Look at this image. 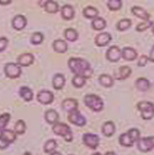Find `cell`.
I'll use <instances>...</instances> for the list:
<instances>
[{"label": "cell", "instance_id": "obj_2", "mask_svg": "<svg viewBox=\"0 0 154 155\" xmlns=\"http://www.w3.org/2000/svg\"><path fill=\"white\" fill-rule=\"evenodd\" d=\"M53 129V133L57 134V135H59V137H63L67 142H70L73 139V135H72V130L70 128L64 124V123H61V122H57L55 124H53L52 127Z\"/></svg>", "mask_w": 154, "mask_h": 155}, {"label": "cell", "instance_id": "obj_50", "mask_svg": "<svg viewBox=\"0 0 154 155\" xmlns=\"http://www.w3.org/2000/svg\"><path fill=\"white\" fill-rule=\"evenodd\" d=\"M24 155H32V154H31V153H28V151H26V153H25Z\"/></svg>", "mask_w": 154, "mask_h": 155}, {"label": "cell", "instance_id": "obj_39", "mask_svg": "<svg viewBox=\"0 0 154 155\" xmlns=\"http://www.w3.org/2000/svg\"><path fill=\"white\" fill-rule=\"evenodd\" d=\"M127 133H128V135L131 137V139H132L133 142H137V140L139 139V130H138V129L132 128V129H129Z\"/></svg>", "mask_w": 154, "mask_h": 155}, {"label": "cell", "instance_id": "obj_1", "mask_svg": "<svg viewBox=\"0 0 154 155\" xmlns=\"http://www.w3.org/2000/svg\"><path fill=\"white\" fill-rule=\"evenodd\" d=\"M68 64H69L70 70L78 76H82V78H85L86 79V78H90L91 74H92V69L85 59H80V58H70Z\"/></svg>", "mask_w": 154, "mask_h": 155}, {"label": "cell", "instance_id": "obj_36", "mask_svg": "<svg viewBox=\"0 0 154 155\" xmlns=\"http://www.w3.org/2000/svg\"><path fill=\"white\" fill-rule=\"evenodd\" d=\"M107 8L110 10H120L122 8V2L121 0H109L107 2Z\"/></svg>", "mask_w": 154, "mask_h": 155}, {"label": "cell", "instance_id": "obj_46", "mask_svg": "<svg viewBox=\"0 0 154 155\" xmlns=\"http://www.w3.org/2000/svg\"><path fill=\"white\" fill-rule=\"evenodd\" d=\"M105 155H117V154H116V153H113V151H107Z\"/></svg>", "mask_w": 154, "mask_h": 155}, {"label": "cell", "instance_id": "obj_3", "mask_svg": "<svg viewBox=\"0 0 154 155\" xmlns=\"http://www.w3.org/2000/svg\"><path fill=\"white\" fill-rule=\"evenodd\" d=\"M84 102L88 107H90L95 112H100L104 108V102L102 100L96 95H86L84 97Z\"/></svg>", "mask_w": 154, "mask_h": 155}, {"label": "cell", "instance_id": "obj_32", "mask_svg": "<svg viewBox=\"0 0 154 155\" xmlns=\"http://www.w3.org/2000/svg\"><path fill=\"white\" fill-rule=\"evenodd\" d=\"M14 132L16 133V135H17V134H24V133L26 132V124H25V121L18 120V121L16 122V124H15V129H14Z\"/></svg>", "mask_w": 154, "mask_h": 155}, {"label": "cell", "instance_id": "obj_30", "mask_svg": "<svg viewBox=\"0 0 154 155\" xmlns=\"http://www.w3.org/2000/svg\"><path fill=\"white\" fill-rule=\"evenodd\" d=\"M45 9H46V11L48 12V14H55L57 11L59 10V5L57 4L55 2H47L46 3V5H45Z\"/></svg>", "mask_w": 154, "mask_h": 155}, {"label": "cell", "instance_id": "obj_26", "mask_svg": "<svg viewBox=\"0 0 154 155\" xmlns=\"http://www.w3.org/2000/svg\"><path fill=\"white\" fill-rule=\"evenodd\" d=\"M99 83L105 87H111L113 85V79H112V76H110L107 74H102L99 78Z\"/></svg>", "mask_w": 154, "mask_h": 155}, {"label": "cell", "instance_id": "obj_19", "mask_svg": "<svg viewBox=\"0 0 154 155\" xmlns=\"http://www.w3.org/2000/svg\"><path fill=\"white\" fill-rule=\"evenodd\" d=\"M53 49L57 53H65L68 51V45L63 40H55L53 42Z\"/></svg>", "mask_w": 154, "mask_h": 155}, {"label": "cell", "instance_id": "obj_24", "mask_svg": "<svg viewBox=\"0 0 154 155\" xmlns=\"http://www.w3.org/2000/svg\"><path fill=\"white\" fill-rule=\"evenodd\" d=\"M20 95H21V97L25 100V101H32L33 99V92L30 87L27 86H22L20 89Z\"/></svg>", "mask_w": 154, "mask_h": 155}, {"label": "cell", "instance_id": "obj_4", "mask_svg": "<svg viewBox=\"0 0 154 155\" xmlns=\"http://www.w3.org/2000/svg\"><path fill=\"white\" fill-rule=\"evenodd\" d=\"M138 110L142 113L143 120H150L154 116V105L148 101H142L138 104Z\"/></svg>", "mask_w": 154, "mask_h": 155}, {"label": "cell", "instance_id": "obj_44", "mask_svg": "<svg viewBox=\"0 0 154 155\" xmlns=\"http://www.w3.org/2000/svg\"><path fill=\"white\" fill-rule=\"evenodd\" d=\"M148 61L154 62V46H153V48H152V51H150V54H149V57H148Z\"/></svg>", "mask_w": 154, "mask_h": 155}, {"label": "cell", "instance_id": "obj_51", "mask_svg": "<svg viewBox=\"0 0 154 155\" xmlns=\"http://www.w3.org/2000/svg\"><path fill=\"white\" fill-rule=\"evenodd\" d=\"M92 155H101V154H100V153H94Z\"/></svg>", "mask_w": 154, "mask_h": 155}, {"label": "cell", "instance_id": "obj_17", "mask_svg": "<svg viewBox=\"0 0 154 155\" xmlns=\"http://www.w3.org/2000/svg\"><path fill=\"white\" fill-rule=\"evenodd\" d=\"M132 14L134 16L142 18V20H144V21H149V14L144 9H142L139 6H133L132 8Z\"/></svg>", "mask_w": 154, "mask_h": 155}, {"label": "cell", "instance_id": "obj_52", "mask_svg": "<svg viewBox=\"0 0 154 155\" xmlns=\"http://www.w3.org/2000/svg\"><path fill=\"white\" fill-rule=\"evenodd\" d=\"M153 33H154V26H153Z\"/></svg>", "mask_w": 154, "mask_h": 155}, {"label": "cell", "instance_id": "obj_47", "mask_svg": "<svg viewBox=\"0 0 154 155\" xmlns=\"http://www.w3.org/2000/svg\"><path fill=\"white\" fill-rule=\"evenodd\" d=\"M46 3H47V2H38V4H40V5H42L43 8H45V5H46Z\"/></svg>", "mask_w": 154, "mask_h": 155}, {"label": "cell", "instance_id": "obj_35", "mask_svg": "<svg viewBox=\"0 0 154 155\" xmlns=\"http://www.w3.org/2000/svg\"><path fill=\"white\" fill-rule=\"evenodd\" d=\"M134 142L131 139V137L128 135V133H123L120 137V144H122L123 147H131Z\"/></svg>", "mask_w": 154, "mask_h": 155}, {"label": "cell", "instance_id": "obj_9", "mask_svg": "<svg viewBox=\"0 0 154 155\" xmlns=\"http://www.w3.org/2000/svg\"><path fill=\"white\" fill-rule=\"evenodd\" d=\"M106 57L110 62H117L120 58H121V51L117 46H112L107 49L106 52Z\"/></svg>", "mask_w": 154, "mask_h": 155}, {"label": "cell", "instance_id": "obj_48", "mask_svg": "<svg viewBox=\"0 0 154 155\" xmlns=\"http://www.w3.org/2000/svg\"><path fill=\"white\" fill-rule=\"evenodd\" d=\"M149 139H150V142H152V144L154 147V137H149Z\"/></svg>", "mask_w": 154, "mask_h": 155}, {"label": "cell", "instance_id": "obj_41", "mask_svg": "<svg viewBox=\"0 0 154 155\" xmlns=\"http://www.w3.org/2000/svg\"><path fill=\"white\" fill-rule=\"evenodd\" d=\"M150 25H152V22H150V21H144V22H142V24H139V25L137 26V31H139V32L146 31Z\"/></svg>", "mask_w": 154, "mask_h": 155}, {"label": "cell", "instance_id": "obj_16", "mask_svg": "<svg viewBox=\"0 0 154 155\" xmlns=\"http://www.w3.org/2000/svg\"><path fill=\"white\" fill-rule=\"evenodd\" d=\"M45 118L49 124H55L57 122H58L59 116H58V113H57L55 110H47L46 113H45Z\"/></svg>", "mask_w": 154, "mask_h": 155}, {"label": "cell", "instance_id": "obj_37", "mask_svg": "<svg viewBox=\"0 0 154 155\" xmlns=\"http://www.w3.org/2000/svg\"><path fill=\"white\" fill-rule=\"evenodd\" d=\"M131 24H132V22H131L129 18H123V20L119 21V24H117V30H119V31H126L127 28H129Z\"/></svg>", "mask_w": 154, "mask_h": 155}, {"label": "cell", "instance_id": "obj_11", "mask_svg": "<svg viewBox=\"0 0 154 155\" xmlns=\"http://www.w3.org/2000/svg\"><path fill=\"white\" fill-rule=\"evenodd\" d=\"M62 107L64 111L67 112H74V111H78V101L74 100V99H65L62 102Z\"/></svg>", "mask_w": 154, "mask_h": 155}, {"label": "cell", "instance_id": "obj_40", "mask_svg": "<svg viewBox=\"0 0 154 155\" xmlns=\"http://www.w3.org/2000/svg\"><path fill=\"white\" fill-rule=\"evenodd\" d=\"M8 43H9V41L6 37H0V52H4L6 49Z\"/></svg>", "mask_w": 154, "mask_h": 155}, {"label": "cell", "instance_id": "obj_29", "mask_svg": "<svg viewBox=\"0 0 154 155\" xmlns=\"http://www.w3.org/2000/svg\"><path fill=\"white\" fill-rule=\"evenodd\" d=\"M131 73H132V70H131L129 67H121L120 70H119L117 79H120V80H125V79H127V78L131 75Z\"/></svg>", "mask_w": 154, "mask_h": 155}, {"label": "cell", "instance_id": "obj_13", "mask_svg": "<svg viewBox=\"0 0 154 155\" xmlns=\"http://www.w3.org/2000/svg\"><path fill=\"white\" fill-rule=\"evenodd\" d=\"M111 40H112L111 35H110V33L104 32V33H100V35L96 36V38H95V43L98 45V46H100V47H104V46L109 45Z\"/></svg>", "mask_w": 154, "mask_h": 155}, {"label": "cell", "instance_id": "obj_12", "mask_svg": "<svg viewBox=\"0 0 154 155\" xmlns=\"http://www.w3.org/2000/svg\"><path fill=\"white\" fill-rule=\"evenodd\" d=\"M27 21H26V17L22 16V15H17L14 17V20H12V27L17 31H21L25 28Z\"/></svg>", "mask_w": 154, "mask_h": 155}, {"label": "cell", "instance_id": "obj_6", "mask_svg": "<svg viewBox=\"0 0 154 155\" xmlns=\"http://www.w3.org/2000/svg\"><path fill=\"white\" fill-rule=\"evenodd\" d=\"M83 142L86 147H89L90 149H96L100 143V138L98 137L96 134L92 133H85L84 137H83Z\"/></svg>", "mask_w": 154, "mask_h": 155}, {"label": "cell", "instance_id": "obj_20", "mask_svg": "<svg viewBox=\"0 0 154 155\" xmlns=\"http://www.w3.org/2000/svg\"><path fill=\"white\" fill-rule=\"evenodd\" d=\"M2 134H0V137H2L4 140H6L9 144L10 143H14L15 139H16V133L14 130H10V129H4L0 132Z\"/></svg>", "mask_w": 154, "mask_h": 155}, {"label": "cell", "instance_id": "obj_15", "mask_svg": "<svg viewBox=\"0 0 154 155\" xmlns=\"http://www.w3.org/2000/svg\"><path fill=\"white\" fill-rule=\"evenodd\" d=\"M121 57L126 61H134L137 58V52L131 47H126L123 51H121Z\"/></svg>", "mask_w": 154, "mask_h": 155}, {"label": "cell", "instance_id": "obj_42", "mask_svg": "<svg viewBox=\"0 0 154 155\" xmlns=\"http://www.w3.org/2000/svg\"><path fill=\"white\" fill-rule=\"evenodd\" d=\"M148 62V55H141L139 57V61H138V65L139 67H144Z\"/></svg>", "mask_w": 154, "mask_h": 155}, {"label": "cell", "instance_id": "obj_33", "mask_svg": "<svg viewBox=\"0 0 154 155\" xmlns=\"http://www.w3.org/2000/svg\"><path fill=\"white\" fill-rule=\"evenodd\" d=\"M10 117L11 116L9 113H3L2 116H0V132L6 129V126H8L9 121H10Z\"/></svg>", "mask_w": 154, "mask_h": 155}, {"label": "cell", "instance_id": "obj_10", "mask_svg": "<svg viewBox=\"0 0 154 155\" xmlns=\"http://www.w3.org/2000/svg\"><path fill=\"white\" fill-rule=\"evenodd\" d=\"M33 61H35V58L31 53H24L17 57V64L20 67H28L33 63Z\"/></svg>", "mask_w": 154, "mask_h": 155}, {"label": "cell", "instance_id": "obj_25", "mask_svg": "<svg viewBox=\"0 0 154 155\" xmlns=\"http://www.w3.org/2000/svg\"><path fill=\"white\" fill-rule=\"evenodd\" d=\"M62 16L64 20H72L74 17V9L70 5H64L62 8Z\"/></svg>", "mask_w": 154, "mask_h": 155}, {"label": "cell", "instance_id": "obj_23", "mask_svg": "<svg viewBox=\"0 0 154 155\" xmlns=\"http://www.w3.org/2000/svg\"><path fill=\"white\" fill-rule=\"evenodd\" d=\"M83 15L86 18H96V17H98V15H99V11H98V9L94 8V6H86L84 9V11H83Z\"/></svg>", "mask_w": 154, "mask_h": 155}, {"label": "cell", "instance_id": "obj_14", "mask_svg": "<svg viewBox=\"0 0 154 155\" xmlns=\"http://www.w3.org/2000/svg\"><path fill=\"white\" fill-rule=\"evenodd\" d=\"M137 143H138V149L141 151H144V153L146 151H149V150H152L154 148L149 138H139L137 140Z\"/></svg>", "mask_w": 154, "mask_h": 155}, {"label": "cell", "instance_id": "obj_21", "mask_svg": "<svg viewBox=\"0 0 154 155\" xmlns=\"http://www.w3.org/2000/svg\"><path fill=\"white\" fill-rule=\"evenodd\" d=\"M115 124H113V122H110V121H107V122H105L104 124H102V133L106 135V137H111V135L115 133Z\"/></svg>", "mask_w": 154, "mask_h": 155}, {"label": "cell", "instance_id": "obj_28", "mask_svg": "<svg viewBox=\"0 0 154 155\" xmlns=\"http://www.w3.org/2000/svg\"><path fill=\"white\" fill-rule=\"evenodd\" d=\"M136 86L139 91H147L149 89L150 84L146 78H139V79H137V81H136Z\"/></svg>", "mask_w": 154, "mask_h": 155}, {"label": "cell", "instance_id": "obj_22", "mask_svg": "<svg viewBox=\"0 0 154 155\" xmlns=\"http://www.w3.org/2000/svg\"><path fill=\"white\" fill-rule=\"evenodd\" d=\"M91 26L96 31H101V30H104L106 27V22H105V20L102 17H96V18H94V20H92Z\"/></svg>", "mask_w": 154, "mask_h": 155}, {"label": "cell", "instance_id": "obj_18", "mask_svg": "<svg viewBox=\"0 0 154 155\" xmlns=\"http://www.w3.org/2000/svg\"><path fill=\"white\" fill-rule=\"evenodd\" d=\"M52 83H53V87L55 90H61V89H63V86L65 84V78L62 74H55L53 76V81Z\"/></svg>", "mask_w": 154, "mask_h": 155}, {"label": "cell", "instance_id": "obj_31", "mask_svg": "<svg viewBox=\"0 0 154 155\" xmlns=\"http://www.w3.org/2000/svg\"><path fill=\"white\" fill-rule=\"evenodd\" d=\"M57 142L54 140V139H51V140H47L46 142V144H45V151L46 153H48V154H52V153H54L55 151V149H57Z\"/></svg>", "mask_w": 154, "mask_h": 155}, {"label": "cell", "instance_id": "obj_38", "mask_svg": "<svg viewBox=\"0 0 154 155\" xmlns=\"http://www.w3.org/2000/svg\"><path fill=\"white\" fill-rule=\"evenodd\" d=\"M85 80H86L85 78H82V76H78V75H74L72 83H73V85H74L75 87H83V86L85 85Z\"/></svg>", "mask_w": 154, "mask_h": 155}, {"label": "cell", "instance_id": "obj_27", "mask_svg": "<svg viewBox=\"0 0 154 155\" xmlns=\"http://www.w3.org/2000/svg\"><path fill=\"white\" fill-rule=\"evenodd\" d=\"M78 32H76L74 28H67L64 31V37H65V40L69 41V42H74L78 40Z\"/></svg>", "mask_w": 154, "mask_h": 155}, {"label": "cell", "instance_id": "obj_43", "mask_svg": "<svg viewBox=\"0 0 154 155\" xmlns=\"http://www.w3.org/2000/svg\"><path fill=\"white\" fill-rule=\"evenodd\" d=\"M8 147H9V143L0 137V149H6Z\"/></svg>", "mask_w": 154, "mask_h": 155}, {"label": "cell", "instance_id": "obj_5", "mask_svg": "<svg viewBox=\"0 0 154 155\" xmlns=\"http://www.w3.org/2000/svg\"><path fill=\"white\" fill-rule=\"evenodd\" d=\"M4 71L8 78H10V79H16V78L21 75V67L16 63H8L4 68Z\"/></svg>", "mask_w": 154, "mask_h": 155}, {"label": "cell", "instance_id": "obj_8", "mask_svg": "<svg viewBox=\"0 0 154 155\" xmlns=\"http://www.w3.org/2000/svg\"><path fill=\"white\" fill-rule=\"evenodd\" d=\"M37 100H38V102H41L42 105H48V104L53 102L54 95L51 91H48V90H42V91L38 92Z\"/></svg>", "mask_w": 154, "mask_h": 155}, {"label": "cell", "instance_id": "obj_7", "mask_svg": "<svg viewBox=\"0 0 154 155\" xmlns=\"http://www.w3.org/2000/svg\"><path fill=\"white\" fill-rule=\"evenodd\" d=\"M68 120L70 121V123L75 124V126H79V127H84L85 123H86V120L84 116L79 112V111H74V112H70L69 116H68Z\"/></svg>", "mask_w": 154, "mask_h": 155}, {"label": "cell", "instance_id": "obj_45", "mask_svg": "<svg viewBox=\"0 0 154 155\" xmlns=\"http://www.w3.org/2000/svg\"><path fill=\"white\" fill-rule=\"evenodd\" d=\"M11 2L10 0H0V5H10Z\"/></svg>", "mask_w": 154, "mask_h": 155}, {"label": "cell", "instance_id": "obj_49", "mask_svg": "<svg viewBox=\"0 0 154 155\" xmlns=\"http://www.w3.org/2000/svg\"><path fill=\"white\" fill-rule=\"evenodd\" d=\"M49 155H62L61 153H57V151H54V153H52V154H49Z\"/></svg>", "mask_w": 154, "mask_h": 155}, {"label": "cell", "instance_id": "obj_34", "mask_svg": "<svg viewBox=\"0 0 154 155\" xmlns=\"http://www.w3.org/2000/svg\"><path fill=\"white\" fill-rule=\"evenodd\" d=\"M45 40V37L41 32H35L32 36H31V43L32 45H41Z\"/></svg>", "mask_w": 154, "mask_h": 155}]
</instances>
